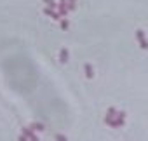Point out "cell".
<instances>
[{
    "label": "cell",
    "instance_id": "cell-1",
    "mask_svg": "<svg viewBox=\"0 0 148 141\" xmlns=\"http://www.w3.org/2000/svg\"><path fill=\"white\" fill-rule=\"evenodd\" d=\"M136 40L139 42V47H141L143 51H146V49H148V40H146V37H145V33H143V30H138V31H136Z\"/></svg>",
    "mask_w": 148,
    "mask_h": 141
}]
</instances>
